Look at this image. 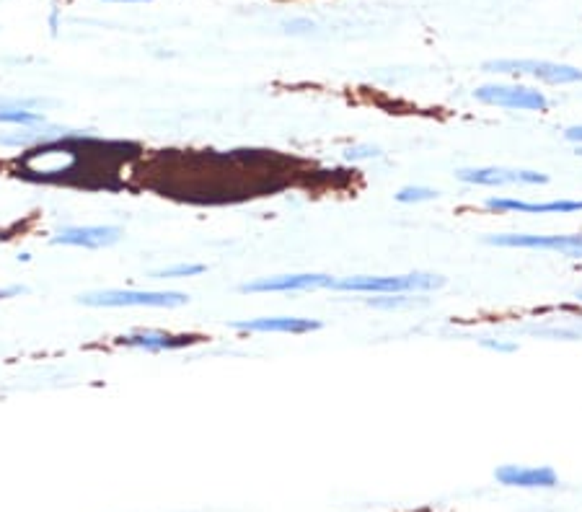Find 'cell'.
<instances>
[{
	"label": "cell",
	"mask_w": 582,
	"mask_h": 512,
	"mask_svg": "<svg viewBox=\"0 0 582 512\" xmlns=\"http://www.w3.org/2000/svg\"><path fill=\"white\" fill-rule=\"evenodd\" d=\"M446 285L440 274L430 272H412V274H355L334 282L337 293H360V295H409L430 293Z\"/></svg>",
	"instance_id": "1"
},
{
	"label": "cell",
	"mask_w": 582,
	"mask_h": 512,
	"mask_svg": "<svg viewBox=\"0 0 582 512\" xmlns=\"http://www.w3.org/2000/svg\"><path fill=\"white\" fill-rule=\"evenodd\" d=\"M88 308H179L190 303L187 293L176 290H96L78 295Z\"/></svg>",
	"instance_id": "2"
},
{
	"label": "cell",
	"mask_w": 582,
	"mask_h": 512,
	"mask_svg": "<svg viewBox=\"0 0 582 512\" xmlns=\"http://www.w3.org/2000/svg\"><path fill=\"white\" fill-rule=\"evenodd\" d=\"M484 73H499V76H530L549 86H572L582 83V70L575 65L552 60H489L482 65Z\"/></svg>",
	"instance_id": "3"
},
{
	"label": "cell",
	"mask_w": 582,
	"mask_h": 512,
	"mask_svg": "<svg viewBox=\"0 0 582 512\" xmlns=\"http://www.w3.org/2000/svg\"><path fill=\"white\" fill-rule=\"evenodd\" d=\"M474 98L487 106H497L507 112H549V98L544 91L518 83H487L474 91Z\"/></svg>",
	"instance_id": "4"
},
{
	"label": "cell",
	"mask_w": 582,
	"mask_h": 512,
	"mask_svg": "<svg viewBox=\"0 0 582 512\" xmlns=\"http://www.w3.org/2000/svg\"><path fill=\"white\" fill-rule=\"evenodd\" d=\"M489 246L499 249H528V251H546V254H559L564 259H582V233H564V235H536V233H502L487 235Z\"/></svg>",
	"instance_id": "5"
},
{
	"label": "cell",
	"mask_w": 582,
	"mask_h": 512,
	"mask_svg": "<svg viewBox=\"0 0 582 512\" xmlns=\"http://www.w3.org/2000/svg\"><path fill=\"white\" fill-rule=\"evenodd\" d=\"M337 279L332 274H318V272H298V274H274V277H259L251 282H243L241 293H313L332 287Z\"/></svg>",
	"instance_id": "6"
},
{
	"label": "cell",
	"mask_w": 582,
	"mask_h": 512,
	"mask_svg": "<svg viewBox=\"0 0 582 512\" xmlns=\"http://www.w3.org/2000/svg\"><path fill=\"white\" fill-rule=\"evenodd\" d=\"M455 179L474 187H510V184H549V176L541 171H523V168H502V166H479V168H458Z\"/></svg>",
	"instance_id": "7"
},
{
	"label": "cell",
	"mask_w": 582,
	"mask_h": 512,
	"mask_svg": "<svg viewBox=\"0 0 582 512\" xmlns=\"http://www.w3.org/2000/svg\"><path fill=\"white\" fill-rule=\"evenodd\" d=\"M122 241L120 226H68L52 235L54 246H76V249H109Z\"/></svg>",
	"instance_id": "8"
},
{
	"label": "cell",
	"mask_w": 582,
	"mask_h": 512,
	"mask_svg": "<svg viewBox=\"0 0 582 512\" xmlns=\"http://www.w3.org/2000/svg\"><path fill=\"white\" fill-rule=\"evenodd\" d=\"M489 212H520V215H575L582 212V199H552V202H528L513 197H489L484 202Z\"/></svg>",
	"instance_id": "9"
},
{
	"label": "cell",
	"mask_w": 582,
	"mask_h": 512,
	"mask_svg": "<svg viewBox=\"0 0 582 512\" xmlns=\"http://www.w3.org/2000/svg\"><path fill=\"white\" fill-rule=\"evenodd\" d=\"M318 318H301V316H264V318H241L231 321V329L249 334H310L321 329Z\"/></svg>",
	"instance_id": "10"
},
{
	"label": "cell",
	"mask_w": 582,
	"mask_h": 512,
	"mask_svg": "<svg viewBox=\"0 0 582 512\" xmlns=\"http://www.w3.org/2000/svg\"><path fill=\"white\" fill-rule=\"evenodd\" d=\"M494 479L505 487H520V489H552L559 484V476L552 466H518L507 463L494 471Z\"/></svg>",
	"instance_id": "11"
},
{
	"label": "cell",
	"mask_w": 582,
	"mask_h": 512,
	"mask_svg": "<svg viewBox=\"0 0 582 512\" xmlns=\"http://www.w3.org/2000/svg\"><path fill=\"white\" fill-rule=\"evenodd\" d=\"M117 342L122 347L143 349V352H171V349L192 347L197 342V337H192V334H168L161 332V329H140V332L124 334Z\"/></svg>",
	"instance_id": "12"
},
{
	"label": "cell",
	"mask_w": 582,
	"mask_h": 512,
	"mask_svg": "<svg viewBox=\"0 0 582 512\" xmlns=\"http://www.w3.org/2000/svg\"><path fill=\"white\" fill-rule=\"evenodd\" d=\"M47 117L37 109H21V106H11V109H0V124H21V127H34V124H45Z\"/></svg>",
	"instance_id": "13"
},
{
	"label": "cell",
	"mask_w": 582,
	"mask_h": 512,
	"mask_svg": "<svg viewBox=\"0 0 582 512\" xmlns=\"http://www.w3.org/2000/svg\"><path fill=\"white\" fill-rule=\"evenodd\" d=\"M207 269L204 264H192V262H182L174 264V267H166V269L153 272V279H187V277H197Z\"/></svg>",
	"instance_id": "14"
},
{
	"label": "cell",
	"mask_w": 582,
	"mask_h": 512,
	"mask_svg": "<svg viewBox=\"0 0 582 512\" xmlns=\"http://www.w3.org/2000/svg\"><path fill=\"white\" fill-rule=\"evenodd\" d=\"M396 202L401 204H419V202H430V199H435L438 197V192L430 187H419V184H409V187H401L399 192H396Z\"/></svg>",
	"instance_id": "15"
},
{
	"label": "cell",
	"mask_w": 582,
	"mask_h": 512,
	"mask_svg": "<svg viewBox=\"0 0 582 512\" xmlns=\"http://www.w3.org/2000/svg\"><path fill=\"white\" fill-rule=\"evenodd\" d=\"M378 156L380 151L373 148V145H355V148L344 151V158L347 161H368V158H378Z\"/></svg>",
	"instance_id": "16"
},
{
	"label": "cell",
	"mask_w": 582,
	"mask_h": 512,
	"mask_svg": "<svg viewBox=\"0 0 582 512\" xmlns=\"http://www.w3.org/2000/svg\"><path fill=\"white\" fill-rule=\"evenodd\" d=\"M482 347H487V349H494V352H515L518 349V344L515 342H494V339H482Z\"/></svg>",
	"instance_id": "17"
},
{
	"label": "cell",
	"mask_w": 582,
	"mask_h": 512,
	"mask_svg": "<svg viewBox=\"0 0 582 512\" xmlns=\"http://www.w3.org/2000/svg\"><path fill=\"white\" fill-rule=\"evenodd\" d=\"M564 137H567L569 143L582 145V124H575V127H567V132H564Z\"/></svg>",
	"instance_id": "18"
},
{
	"label": "cell",
	"mask_w": 582,
	"mask_h": 512,
	"mask_svg": "<svg viewBox=\"0 0 582 512\" xmlns=\"http://www.w3.org/2000/svg\"><path fill=\"white\" fill-rule=\"evenodd\" d=\"M23 293H26V287H21V285L0 287V298H13V295H23Z\"/></svg>",
	"instance_id": "19"
},
{
	"label": "cell",
	"mask_w": 582,
	"mask_h": 512,
	"mask_svg": "<svg viewBox=\"0 0 582 512\" xmlns=\"http://www.w3.org/2000/svg\"><path fill=\"white\" fill-rule=\"evenodd\" d=\"M117 3H153V0H117Z\"/></svg>",
	"instance_id": "20"
},
{
	"label": "cell",
	"mask_w": 582,
	"mask_h": 512,
	"mask_svg": "<svg viewBox=\"0 0 582 512\" xmlns=\"http://www.w3.org/2000/svg\"><path fill=\"white\" fill-rule=\"evenodd\" d=\"M577 156H582V145H577Z\"/></svg>",
	"instance_id": "21"
},
{
	"label": "cell",
	"mask_w": 582,
	"mask_h": 512,
	"mask_svg": "<svg viewBox=\"0 0 582 512\" xmlns=\"http://www.w3.org/2000/svg\"><path fill=\"white\" fill-rule=\"evenodd\" d=\"M106 3H117V0H106Z\"/></svg>",
	"instance_id": "22"
}]
</instances>
